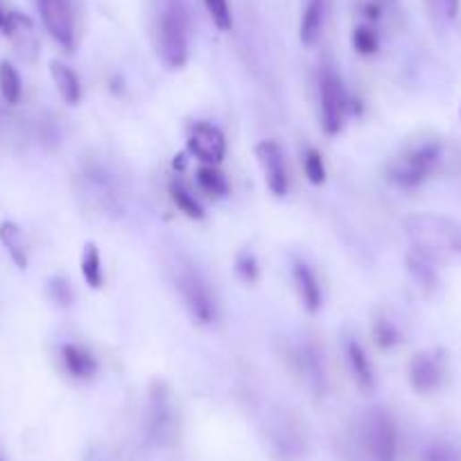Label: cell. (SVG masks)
<instances>
[{"label": "cell", "mask_w": 461, "mask_h": 461, "mask_svg": "<svg viewBox=\"0 0 461 461\" xmlns=\"http://www.w3.org/2000/svg\"><path fill=\"white\" fill-rule=\"evenodd\" d=\"M152 41L158 59L167 68H181L188 62L191 19L186 0H157L152 14Z\"/></svg>", "instance_id": "cell-1"}, {"label": "cell", "mask_w": 461, "mask_h": 461, "mask_svg": "<svg viewBox=\"0 0 461 461\" xmlns=\"http://www.w3.org/2000/svg\"><path fill=\"white\" fill-rule=\"evenodd\" d=\"M403 226L416 252L432 260L461 253V224L455 219L437 213H416L409 215Z\"/></svg>", "instance_id": "cell-2"}, {"label": "cell", "mask_w": 461, "mask_h": 461, "mask_svg": "<svg viewBox=\"0 0 461 461\" xmlns=\"http://www.w3.org/2000/svg\"><path fill=\"white\" fill-rule=\"evenodd\" d=\"M167 269H170L172 283L179 290L181 301L188 308L191 317L195 319L197 324H213L215 317H218L213 292H210L209 283L201 276V271L197 269L195 262L188 256H184V253L176 252L170 258V262H167Z\"/></svg>", "instance_id": "cell-3"}, {"label": "cell", "mask_w": 461, "mask_h": 461, "mask_svg": "<svg viewBox=\"0 0 461 461\" xmlns=\"http://www.w3.org/2000/svg\"><path fill=\"white\" fill-rule=\"evenodd\" d=\"M441 161V145L437 141H423L400 152L387 167V175L400 188H414L423 184Z\"/></svg>", "instance_id": "cell-4"}, {"label": "cell", "mask_w": 461, "mask_h": 461, "mask_svg": "<svg viewBox=\"0 0 461 461\" xmlns=\"http://www.w3.org/2000/svg\"><path fill=\"white\" fill-rule=\"evenodd\" d=\"M319 98H321V124L329 136L342 132L344 120H346L348 109V98L344 90L342 77L333 71L326 68L319 80Z\"/></svg>", "instance_id": "cell-5"}, {"label": "cell", "mask_w": 461, "mask_h": 461, "mask_svg": "<svg viewBox=\"0 0 461 461\" xmlns=\"http://www.w3.org/2000/svg\"><path fill=\"white\" fill-rule=\"evenodd\" d=\"M364 446L373 461H396L398 437L396 425L385 409H373L364 421Z\"/></svg>", "instance_id": "cell-6"}, {"label": "cell", "mask_w": 461, "mask_h": 461, "mask_svg": "<svg viewBox=\"0 0 461 461\" xmlns=\"http://www.w3.org/2000/svg\"><path fill=\"white\" fill-rule=\"evenodd\" d=\"M145 425H148V434L157 443L175 441V434H176L175 407H172L170 394H167V389L161 385V382H154L152 387Z\"/></svg>", "instance_id": "cell-7"}, {"label": "cell", "mask_w": 461, "mask_h": 461, "mask_svg": "<svg viewBox=\"0 0 461 461\" xmlns=\"http://www.w3.org/2000/svg\"><path fill=\"white\" fill-rule=\"evenodd\" d=\"M38 14L50 37L62 46V48H75V19L68 0H37Z\"/></svg>", "instance_id": "cell-8"}, {"label": "cell", "mask_w": 461, "mask_h": 461, "mask_svg": "<svg viewBox=\"0 0 461 461\" xmlns=\"http://www.w3.org/2000/svg\"><path fill=\"white\" fill-rule=\"evenodd\" d=\"M256 158L260 163V170L265 175V184L274 197H286L290 188V176H287L286 152L276 141H262L256 148Z\"/></svg>", "instance_id": "cell-9"}, {"label": "cell", "mask_w": 461, "mask_h": 461, "mask_svg": "<svg viewBox=\"0 0 461 461\" xmlns=\"http://www.w3.org/2000/svg\"><path fill=\"white\" fill-rule=\"evenodd\" d=\"M188 149L200 158L204 166H219L226 154V138L215 124L197 123L188 138Z\"/></svg>", "instance_id": "cell-10"}, {"label": "cell", "mask_w": 461, "mask_h": 461, "mask_svg": "<svg viewBox=\"0 0 461 461\" xmlns=\"http://www.w3.org/2000/svg\"><path fill=\"white\" fill-rule=\"evenodd\" d=\"M446 366L437 353H419L409 362V382L419 394H432L443 385Z\"/></svg>", "instance_id": "cell-11"}, {"label": "cell", "mask_w": 461, "mask_h": 461, "mask_svg": "<svg viewBox=\"0 0 461 461\" xmlns=\"http://www.w3.org/2000/svg\"><path fill=\"white\" fill-rule=\"evenodd\" d=\"M5 37L10 38L12 46H14L16 53L25 59V62H34L38 57V37L37 30H34L32 19H28L21 12H10L5 23Z\"/></svg>", "instance_id": "cell-12"}, {"label": "cell", "mask_w": 461, "mask_h": 461, "mask_svg": "<svg viewBox=\"0 0 461 461\" xmlns=\"http://www.w3.org/2000/svg\"><path fill=\"white\" fill-rule=\"evenodd\" d=\"M62 362L68 376L75 380H90L98 373V360L89 348L80 346V344H64Z\"/></svg>", "instance_id": "cell-13"}, {"label": "cell", "mask_w": 461, "mask_h": 461, "mask_svg": "<svg viewBox=\"0 0 461 461\" xmlns=\"http://www.w3.org/2000/svg\"><path fill=\"white\" fill-rule=\"evenodd\" d=\"M271 443H274L276 455H281L283 461L301 459L305 450V439L301 437L299 428L292 425L290 421H278L274 434H271Z\"/></svg>", "instance_id": "cell-14"}, {"label": "cell", "mask_w": 461, "mask_h": 461, "mask_svg": "<svg viewBox=\"0 0 461 461\" xmlns=\"http://www.w3.org/2000/svg\"><path fill=\"white\" fill-rule=\"evenodd\" d=\"M295 286L299 292V299L308 312H319L321 308V287H319L317 276L305 262H295Z\"/></svg>", "instance_id": "cell-15"}, {"label": "cell", "mask_w": 461, "mask_h": 461, "mask_svg": "<svg viewBox=\"0 0 461 461\" xmlns=\"http://www.w3.org/2000/svg\"><path fill=\"white\" fill-rule=\"evenodd\" d=\"M346 357H348V364H351V373L353 378H355L357 387H360L362 391H373V387H376V376H373L371 360L366 357L364 348H362L357 342H348Z\"/></svg>", "instance_id": "cell-16"}, {"label": "cell", "mask_w": 461, "mask_h": 461, "mask_svg": "<svg viewBox=\"0 0 461 461\" xmlns=\"http://www.w3.org/2000/svg\"><path fill=\"white\" fill-rule=\"evenodd\" d=\"M50 75H53L57 93L66 105H77L81 100L80 77H77V73L73 68H68L62 62H50Z\"/></svg>", "instance_id": "cell-17"}, {"label": "cell", "mask_w": 461, "mask_h": 461, "mask_svg": "<svg viewBox=\"0 0 461 461\" xmlns=\"http://www.w3.org/2000/svg\"><path fill=\"white\" fill-rule=\"evenodd\" d=\"M0 243L7 249L10 258L19 269L28 267V240H25L23 228L14 222L0 224Z\"/></svg>", "instance_id": "cell-18"}, {"label": "cell", "mask_w": 461, "mask_h": 461, "mask_svg": "<svg viewBox=\"0 0 461 461\" xmlns=\"http://www.w3.org/2000/svg\"><path fill=\"white\" fill-rule=\"evenodd\" d=\"M295 364L308 385H312L314 389L324 387V362H321V357H319V353L312 346L296 348Z\"/></svg>", "instance_id": "cell-19"}, {"label": "cell", "mask_w": 461, "mask_h": 461, "mask_svg": "<svg viewBox=\"0 0 461 461\" xmlns=\"http://www.w3.org/2000/svg\"><path fill=\"white\" fill-rule=\"evenodd\" d=\"M324 25V0H308L303 19H301V41L303 46H314Z\"/></svg>", "instance_id": "cell-20"}, {"label": "cell", "mask_w": 461, "mask_h": 461, "mask_svg": "<svg viewBox=\"0 0 461 461\" xmlns=\"http://www.w3.org/2000/svg\"><path fill=\"white\" fill-rule=\"evenodd\" d=\"M407 269H409V274H412L414 283H416L421 290H425L428 295L434 290V286H437V274H434L432 258H428L425 253H421V252L409 253Z\"/></svg>", "instance_id": "cell-21"}, {"label": "cell", "mask_w": 461, "mask_h": 461, "mask_svg": "<svg viewBox=\"0 0 461 461\" xmlns=\"http://www.w3.org/2000/svg\"><path fill=\"white\" fill-rule=\"evenodd\" d=\"M197 184H200L201 192H206L213 200H222L228 192V181L218 166H201L197 170Z\"/></svg>", "instance_id": "cell-22"}, {"label": "cell", "mask_w": 461, "mask_h": 461, "mask_svg": "<svg viewBox=\"0 0 461 461\" xmlns=\"http://www.w3.org/2000/svg\"><path fill=\"white\" fill-rule=\"evenodd\" d=\"M81 276H84L86 286L93 287V290H100L102 283H105V276H102V260L100 252L93 243H89L81 252Z\"/></svg>", "instance_id": "cell-23"}, {"label": "cell", "mask_w": 461, "mask_h": 461, "mask_svg": "<svg viewBox=\"0 0 461 461\" xmlns=\"http://www.w3.org/2000/svg\"><path fill=\"white\" fill-rule=\"evenodd\" d=\"M0 96H3L7 105H19L21 96H23L21 75L10 62L0 64Z\"/></svg>", "instance_id": "cell-24"}, {"label": "cell", "mask_w": 461, "mask_h": 461, "mask_svg": "<svg viewBox=\"0 0 461 461\" xmlns=\"http://www.w3.org/2000/svg\"><path fill=\"white\" fill-rule=\"evenodd\" d=\"M170 197H172V201L176 204V209L186 215V218H191V219L204 218V209H201V204L195 200V195H192V192L188 191L184 184H179V181L170 184Z\"/></svg>", "instance_id": "cell-25"}, {"label": "cell", "mask_w": 461, "mask_h": 461, "mask_svg": "<svg viewBox=\"0 0 461 461\" xmlns=\"http://www.w3.org/2000/svg\"><path fill=\"white\" fill-rule=\"evenodd\" d=\"M303 170H305V176H308V181H310V184H314V186H321V184L326 181L324 158H321V154H319L314 148L305 149Z\"/></svg>", "instance_id": "cell-26"}, {"label": "cell", "mask_w": 461, "mask_h": 461, "mask_svg": "<svg viewBox=\"0 0 461 461\" xmlns=\"http://www.w3.org/2000/svg\"><path fill=\"white\" fill-rule=\"evenodd\" d=\"M209 16L213 19L215 28L228 32L234 28V16H231V7H228V0H204Z\"/></svg>", "instance_id": "cell-27"}, {"label": "cell", "mask_w": 461, "mask_h": 461, "mask_svg": "<svg viewBox=\"0 0 461 461\" xmlns=\"http://www.w3.org/2000/svg\"><path fill=\"white\" fill-rule=\"evenodd\" d=\"M353 48L360 55H373L378 53V34L376 30L369 28V25H360L353 32Z\"/></svg>", "instance_id": "cell-28"}, {"label": "cell", "mask_w": 461, "mask_h": 461, "mask_svg": "<svg viewBox=\"0 0 461 461\" xmlns=\"http://www.w3.org/2000/svg\"><path fill=\"white\" fill-rule=\"evenodd\" d=\"M421 461H461V455L450 443H434V446H430L425 450Z\"/></svg>", "instance_id": "cell-29"}, {"label": "cell", "mask_w": 461, "mask_h": 461, "mask_svg": "<svg viewBox=\"0 0 461 461\" xmlns=\"http://www.w3.org/2000/svg\"><path fill=\"white\" fill-rule=\"evenodd\" d=\"M373 333H376L378 344H380L382 348H391L396 342H398V330H396V326L391 324V321H385V319L376 321Z\"/></svg>", "instance_id": "cell-30"}, {"label": "cell", "mask_w": 461, "mask_h": 461, "mask_svg": "<svg viewBox=\"0 0 461 461\" xmlns=\"http://www.w3.org/2000/svg\"><path fill=\"white\" fill-rule=\"evenodd\" d=\"M235 269H238L240 278L244 283H253L258 278V262L252 253H240L238 262H235Z\"/></svg>", "instance_id": "cell-31"}, {"label": "cell", "mask_w": 461, "mask_h": 461, "mask_svg": "<svg viewBox=\"0 0 461 461\" xmlns=\"http://www.w3.org/2000/svg\"><path fill=\"white\" fill-rule=\"evenodd\" d=\"M48 295L50 299L59 305H68L73 299L71 287H68V283L64 281V278H53V281L48 283Z\"/></svg>", "instance_id": "cell-32"}, {"label": "cell", "mask_w": 461, "mask_h": 461, "mask_svg": "<svg viewBox=\"0 0 461 461\" xmlns=\"http://www.w3.org/2000/svg\"><path fill=\"white\" fill-rule=\"evenodd\" d=\"M439 12L446 19H455L457 12H459V0H439Z\"/></svg>", "instance_id": "cell-33"}, {"label": "cell", "mask_w": 461, "mask_h": 461, "mask_svg": "<svg viewBox=\"0 0 461 461\" xmlns=\"http://www.w3.org/2000/svg\"><path fill=\"white\" fill-rule=\"evenodd\" d=\"M7 16H10V12H5V7H3V3H0V30H5Z\"/></svg>", "instance_id": "cell-34"}, {"label": "cell", "mask_w": 461, "mask_h": 461, "mask_svg": "<svg viewBox=\"0 0 461 461\" xmlns=\"http://www.w3.org/2000/svg\"><path fill=\"white\" fill-rule=\"evenodd\" d=\"M425 3H428V7L434 12V14H439V0H425Z\"/></svg>", "instance_id": "cell-35"}, {"label": "cell", "mask_w": 461, "mask_h": 461, "mask_svg": "<svg viewBox=\"0 0 461 461\" xmlns=\"http://www.w3.org/2000/svg\"><path fill=\"white\" fill-rule=\"evenodd\" d=\"M0 461H3V455H0Z\"/></svg>", "instance_id": "cell-36"}]
</instances>
